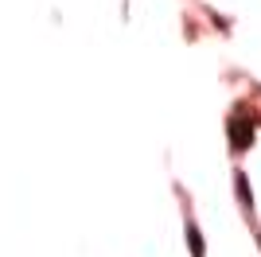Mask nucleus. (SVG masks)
<instances>
[{"instance_id": "f03ea898", "label": "nucleus", "mask_w": 261, "mask_h": 257, "mask_svg": "<svg viewBox=\"0 0 261 257\" xmlns=\"http://www.w3.org/2000/svg\"><path fill=\"white\" fill-rule=\"evenodd\" d=\"M187 238H191V253H195V257H203V238H199V230H195V226H187Z\"/></svg>"}, {"instance_id": "f257e3e1", "label": "nucleus", "mask_w": 261, "mask_h": 257, "mask_svg": "<svg viewBox=\"0 0 261 257\" xmlns=\"http://www.w3.org/2000/svg\"><path fill=\"white\" fill-rule=\"evenodd\" d=\"M230 140H234V148H250V140H253V125L250 121H242V117H234L230 121Z\"/></svg>"}, {"instance_id": "7ed1b4c3", "label": "nucleus", "mask_w": 261, "mask_h": 257, "mask_svg": "<svg viewBox=\"0 0 261 257\" xmlns=\"http://www.w3.org/2000/svg\"><path fill=\"white\" fill-rule=\"evenodd\" d=\"M238 195H242V203L250 207V187H246V175H238Z\"/></svg>"}]
</instances>
